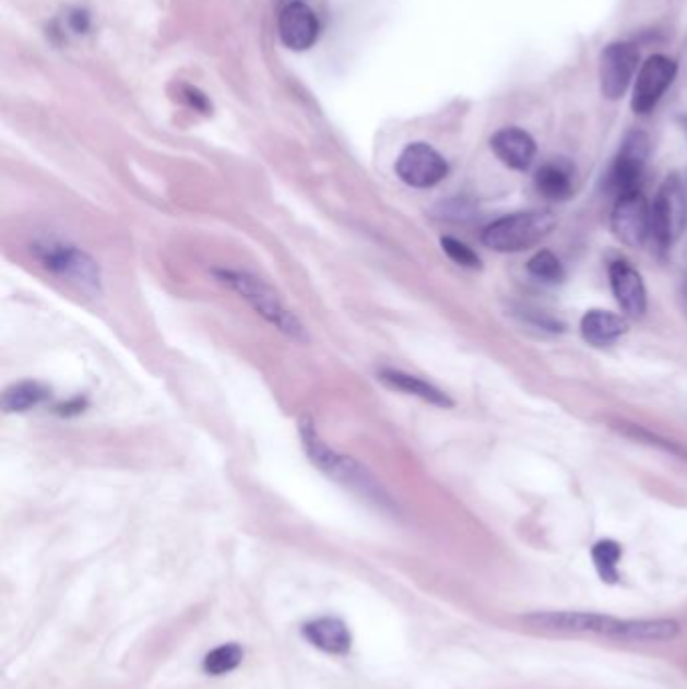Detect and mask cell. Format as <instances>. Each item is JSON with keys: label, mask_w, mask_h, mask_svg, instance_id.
I'll return each mask as SVG.
<instances>
[{"label": "cell", "mask_w": 687, "mask_h": 689, "mask_svg": "<svg viewBox=\"0 0 687 689\" xmlns=\"http://www.w3.org/2000/svg\"><path fill=\"white\" fill-rule=\"evenodd\" d=\"M679 123H682V128H684V131H686L687 135V116H682V118H679Z\"/></svg>", "instance_id": "cell-26"}, {"label": "cell", "mask_w": 687, "mask_h": 689, "mask_svg": "<svg viewBox=\"0 0 687 689\" xmlns=\"http://www.w3.org/2000/svg\"><path fill=\"white\" fill-rule=\"evenodd\" d=\"M288 2H293V0H288Z\"/></svg>", "instance_id": "cell-28"}, {"label": "cell", "mask_w": 687, "mask_h": 689, "mask_svg": "<svg viewBox=\"0 0 687 689\" xmlns=\"http://www.w3.org/2000/svg\"><path fill=\"white\" fill-rule=\"evenodd\" d=\"M494 156L498 157L505 166L524 171L532 166L536 156V143L529 131L519 128H505L498 130L490 140Z\"/></svg>", "instance_id": "cell-14"}, {"label": "cell", "mask_w": 687, "mask_h": 689, "mask_svg": "<svg viewBox=\"0 0 687 689\" xmlns=\"http://www.w3.org/2000/svg\"><path fill=\"white\" fill-rule=\"evenodd\" d=\"M557 226V216L548 210H531L498 218L484 228V247L496 252H522L545 240Z\"/></svg>", "instance_id": "cell-4"}, {"label": "cell", "mask_w": 687, "mask_h": 689, "mask_svg": "<svg viewBox=\"0 0 687 689\" xmlns=\"http://www.w3.org/2000/svg\"><path fill=\"white\" fill-rule=\"evenodd\" d=\"M379 379L391 390L403 391V393L419 397V400L436 405V407H446V409L454 407V402L448 397V393L438 390L426 379L415 378V376H410L405 371H398V369H381Z\"/></svg>", "instance_id": "cell-17"}, {"label": "cell", "mask_w": 687, "mask_h": 689, "mask_svg": "<svg viewBox=\"0 0 687 689\" xmlns=\"http://www.w3.org/2000/svg\"><path fill=\"white\" fill-rule=\"evenodd\" d=\"M183 99L188 102L190 107H194L196 111L212 114V104H210L206 93L196 90L192 85H186V87H183Z\"/></svg>", "instance_id": "cell-24"}, {"label": "cell", "mask_w": 687, "mask_h": 689, "mask_svg": "<svg viewBox=\"0 0 687 689\" xmlns=\"http://www.w3.org/2000/svg\"><path fill=\"white\" fill-rule=\"evenodd\" d=\"M441 248L455 264H460L464 269H482L481 257L467 245H464L462 240L452 238V236H443L441 238Z\"/></svg>", "instance_id": "cell-23"}, {"label": "cell", "mask_w": 687, "mask_h": 689, "mask_svg": "<svg viewBox=\"0 0 687 689\" xmlns=\"http://www.w3.org/2000/svg\"><path fill=\"white\" fill-rule=\"evenodd\" d=\"M591 559H593V565H595L596 572H599L603 583H607V585L619 583V579H621L619 562L623 559V548L619 543H615L611 538L599 540L591 548Z\"/></svg>", "instance_id": "cell-20"}, {"label": "cell", "mask_w": 687, "mask_h": 689, "mask_svg": "<svg viewBox=\"0 0 687 689\" xmlns=\"http://www.w3.org/2000/svg\"><path fill=\"white\" fill-rule=\"evenodd\" d=\"M649 147L648 133L631 131L625 135L621 150L615 157L607 178V183L613 192H617V198L639 190V182L648 164Z\"/></svg>", "instance_id": "cell-10"}, {"label": "cell", "mask_w": 687, "mask_h": 689, "mask_svg": "<svg viewBox=\"0 0 687 689\" xmlns=\"http://www.w3.org/2000/svg\"><path fill=\"white\" fill-rule=\"evenodd\" d=\"M303 638L317 650L331 655H345L351 650V633L347 625L335 617L315 619L303 627Z\"/></svg>", "instance_id": "cell-15"}, {"label": "cell", "mask_w": 687, "mask_h": 689, "mask_svg": "<svg viewBox=\"0 0 687 689\" xmlns=\"http://www.w3.org/2000/svg\"><path fill=\"white\" fill-rule=\"evenodd\" d=\"M651 216H653V236L662 248L674 247L686 233V188L677 174H672L663 180L653 200Z\"/></svg>", "instance_id": "cell-6"}, {"label": "cell", "mask_w": 687, "mask_h": 689, "mask_svg": "<svg viewBox=\"0 0 687 689\" xmlns=\"http://www.w3.org/2000/svg\"><path fill=\"white\" fill-rule=\"evenodd\" d=\"M33 254L57 278L90 295L102 293V269L85 250L59 240H45L33 247Z\"/></svg>", "instance_id": "cell-5"}, {"label": "cell", "mask_w": 687, "mask_h": 689, "mask_svg": "<svg viewBox=\"0 0 687 689\" xmlns=\"http://www.w3.org/2000/svg\"><path fill=\"white\" fill-rule=\"evenodd\" d=\"M611 230L625 247H643L649 236H653V216L648 198L639 190L619 195L611 212Z\"/></svg>", "instance_id": "cell-7"}, {"label": "cell", "mask_w": 687, "mask_h": 689, "mask_svg": "<svg viewBox=\"0 0 687 689\" xmlns=\"http://www.w3.org/2000/svg\"><path fill=\"white\" fill-rule=\"evenodd\" d=\"M245 657V651L236 643H226L214 651H210L204 660V669L210 676H224L234 672Z\"/></svg>", "instance_id": "cell-21"}, {"label": "cell", "mask_w": 687, "mask_h": 689, "mask_svg": "<svg viewBox=\"0 0 687 689\" xmlns=\"http://www.w3.org/2000/svg\"><path fill=\"white\" fill-rule=\"evenodd\" d=\"M522 623L545 635H593L625 645L670 643L682 633V623L667 617L621 619L596 611H534L524 615Z\"/></svg>", "instance_id": "cell-1"}, {"label": "cell", "mask_w": 687, "mask_h": 689, "mask_svg": "<svg viewBox=\"0 0 687 689\" xmlns=\"http://www.w3.org/2000/svg\"><path fill=\"white\" fill-rule=\"evenodd\" d=\"M627 331H629L627 321L615 312L595 309V311L584 312L581 319L583 338L593 347H607L617 338H621Z\"/></svg>", "instance_id": "cell-16"}, {"label": "cell", "mask_w": 687, "mask_h": 689, "mask_svg": "<svg viewBox=\"0 0 687 689\" xmlns=\"http://www.w3.org/2000/svg\"><path fill=\"white\" fill-rule=\"evenodd\" d=\"M279 35L291 51H309L321 35L319 19L303 0L286 2L279 14Z\"/></svg>", "instance_id": "cell-12"}, {"label": "cell", "mask_w": 687, "mask_h": 689, "mask_svg": "<svg viewBox=\"0 0 687 689\" xmlns=\"http://www.w3.org/2000/svg\"><path fill=\"white\" fill-rule=\"evenodd\" d=\"M49 397L51 391L39 381H21L2 393V409L7 414H23L47 402Z\"/></svg>", "instance_id": "cell-19"}, {"label": "cell", "mask_w": 687, "mask_h": 689, "mask_svg": "<svg viewBox=\"0 0 687 689\" xmlns=\"http://www.w3.org/2000/svg\"><path fill=\"white\" fill-rule=\"evenodd\" d=\"M675 75H677V66L674 59L665 55L649 57L639 69L633 97H631V109L637 116H645L658 107L665 92L672 87Z\"/></svg>", "instance_id": "cell-11"}, {"label": "cell", "mask_w": 687, "mask_h": 689, "mask_svg": "<svg viewBox=\"0 0 687 689\" xmlns=\"http://www.w3.org/2000/svg\"><path fill=\"white\" fill-rule=\"evenodd\" d=\"M298 431H300L303 448L309 455V460L329 478L337 480L343 486H350L355 492L369 496L374 502L386 498L376 478L359 462H355L350 455L337 454L321 440L311 416H303V419L298 421Z\"/></svg>", "instance_id": "cell-3"}, {"label": "cell", "mask_w": 687, "mask_h": 689, "mask_svg": "<svg viewBox=\"0 0 687 689\" xmlns=\"http://www.w3.org/2000/svg\"><path fill=\"white\" fill-rule=\"evenodd\" d=\"M67 21H69V26H71L73 33H87L90 26H92V16H90L87 11H83V9L71 11Z\"/></svg>", "instance_id": "cell-25"}, {"label": "cell", "mask_w": 687, "mask_h": 689, "mask_svg": "<svg viewBox=\"0 0 687 689\" xmlns=\"http://www.w3.org/2000/svg\"><path fill=\"white\" fill-rule=\"evenodd\" d=\"M611 288L623 311L631 319H641L648 311V288L641 274L625 261H615L609 266Z\"/></svg>", "instance_id": "cell-13"}, {"label": "cell", "mask_w": 687, "mask_h": 689, "mask_svg": "<svg viewBox=\"0 0 687 689\" xmlns=\"http://www.w3.org/2000/svg\"><path fill=\"white\" fill-rule=\"evenodd\" d=\"M529 273L534 278L543 281V283H562L565 281V269L558 261L557 257L550 252V250H541L532 257L529 264H526Z\"/></svg>", "instance_id": "cell-22"}, {"label": "cell", "mask_w": 687, "mask_h": 689, "mask_svg": "<svg viewBox=\"0 0 687 689\" xmlns=\"http://www.w3.org/2000/svg\"><path fill=\"white\" fill-rule=\"evenodd\" d=\"M684 302H686V309H687V285L684 286Z\"/></svg>", "instance_id": "cell-27"}, {"label": "cell", "mask_w": 687, "mask_h": 689, "mask_svg": "<svg viewBox=\"0 0 687 689\" xmlns=\"http://www.w3.org/2000/svg\"><path fill=\"white\" fill-rule=\"evenodd\" d=\"M395 171L403 183L426 190L434 188L448 176V162L428 143L414 142L398 157Z\"/></svg>", "instance_id": "cell-9"}, {"label": "cell", "mask_w": 687, "mask_h": 689, "mask_svg": "<svg viewBox=\"0 0 687 689\" xmlns=\"http://www.w3.org/2000/svg\"><path fill=\"white\" fill-rule=\"evenodd\" d=\"M214 276L221 281L222 285L234 290L240 299L247 300L248 305L276 331H281L283 335L297 343L309 341L307 329L300 323V319L286 307L285 300L281 299L264 281H260L254 274L233 271V269L214 271Z\"/></svg>", "instance_id": "cell-2"}, {"label": "cell", "mask_w": 687, "mask_h": 689, "mask_svg": "<svg viewBox=\"0 0 687 689\" xmlns=\"http://www.w3.org/2000/svg\"><path fill=\"white\" fill-rule=\"evenodd\" d=\"M534 186L546 200L565 202L572 194L571 166L562 162H548L534 174Z\"/></svg>", "instance_id": "cell-18"}, {"label": "cell", "mask_w": 687, "mask_h": 689, "mask_svg": "<svg viewBox=\"0 0 687 689\" xmlns=\"http://www.w3.org/2000/svg\"><path fill=\"white\" fill-rule=\"evenodd\" d=\"M639 66L636 45L617 40L607 45L599 59V87L605 99L617 102L629 90Z\"/></svg>", "instance_id": "cell-8"}]
</instances>
